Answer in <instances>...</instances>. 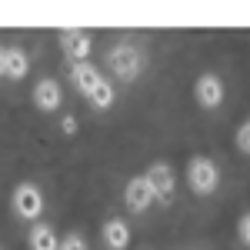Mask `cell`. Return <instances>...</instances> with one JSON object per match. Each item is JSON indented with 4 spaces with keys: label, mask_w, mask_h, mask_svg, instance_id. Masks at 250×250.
<instances>
[{
    "label": "cell",
    "mask_w": 250,
    "mask_h": 250,
    "mask_svg": "<svg viewBox=\"0 0 250 250\" xmlns=\"http://www.w3.org/2000/svg\"><path fill=\"white\" fill-rule=\"evenodd\" d=\"M107 67H110V74H117V80L130 83L147 67V50L140 43H134V40H117L107 50Z\"/></svg>",
    "instance_id": "cell-1"
},
{
    "label": "cell",
    "mask_w": 250,
    "mask_h": 250,
    "mask_svg": "<svg viewBox=\"0 0 250 250\" xmlns=\"http://www.w3.org/2000/svg\"><path fill=\"white\" fill-rule=\"evenodd\" d=\"M187 184L197 197H210L220 184V167L213 164L210 157H193L187 164Z\"/></svg>",
    "instance_id": "cell-2"
},
{
    "label": "cell",
    "mask_w": 250,
    "mask_h": 250,
    "mask_svg": "<svg viewBox=\"0 0 250 250\" xmlns=\"http://www.w3.org/2000/svg\"><path fill=\"white\" fill-rule=\"evenodd\" d=\"M10 207H14V213L20 220L37 224V217L43 213V193H40L37 184H17L14 197H10Z\"/></svg>",
    "instance_id": "cell-3"
},
{
    "label": "cell",
    "mask_w": 250,
    "mask_h": 250,
    "mask_svg": "<svg viewBox=\"0 0 250 250\" xmlns=\"http://www.w3.org/2000/svg\"><path fill=\"white\" fill-rule=\"evenodd\" d=\"M60 50L70 63H87L90 60V50H94V37L80 27H70V30H60Z\"/></svg>",
    "instance_id": "cell-4"
},
{
    "label": "cell",
    "mask_w": 250,
    "mask_h": 250,
    "mask_svg": "<svg viewBox=\"0 0 250 250\" xmlns=\"http://www.w3.org/2000/svg\"><path fill=\"white\" fill-rule=\"evenodd\" d=\"M124 204H127L134 213H144L150 204H157L154 187H150V180H147L144 173H137V177L127 180V187H124Z\"/></svg>",
    "instance_id": "cell-5"
},
{
    "label": "cell",
    "mask_w": 250,
    "mask_h": 250,
    "mask_svg": "<svg viewBox=\"0 0 250 250\" xmlns=\"http://www.w3.org/2000/svg\"><path fill=\"white\" fill-rule=\"evenodd\" d=\"M147 180H150V187H154V197H157V204H170L173 200V193H177V177H173L170 170V164H150V170L144 173Z\"/></svg>",
    "instance_id": "cell-6"
},
{
    "label": "cell",
    "mask_w": 250,
    "mask_h": 250,
    "mask_svg": "<svg viewBox=\"0 0 250 250\" xmlns=\"http://www.w3.org/2000/svg\"><path fill=\"white\" fill-rule=\"evenodd\" d=\"M193 100L204 107V110H213L224 104V80L217 74H200L197 83H193Z\"/></svg>",
    "instance_id": "cell-7"
},
{
    "label": "cell",
    "mask_w": 250,
    "mask_h": 250,
    "mask_svg": "<svg viewBox=\"0 0 250 250\" xmlns=\"http://www.w3.org/2000/svg\"><path fill=\"white\" fill-rule=\"evenodd\" d=\"M60 100H63V90H60V83L54 77H43L34 83V107L40 114H54L60 107Z\"/></svg>",
    "instance_id": "cell-8"
},
{
    "label": "cell",
    "mask_w": 250,
    "mask_h": 250,
    "mask_svg": "<svg viewBox=\"0 0 250 250\" xmlns=\"http://www.w3.org/2000/svg\"><path fill=\"white\" fill-rule=\"evenodd\" d=\"M100 237H104V247L107 250H127L130 247V224L120 220V217H110V220L104 224Z\"/></svg>",
    "instance_id": "cell-9"
},
{
    "label": "cell",
    "mask_w": 250,
    "mask_h": 250,
    "mask_svg": "<svg viewBox=\"0 0 250 250\" xmlns=\"http://www.w3.org/2000/svg\"><path fill=\"white\" fill-rule=\"evenodd\" d=\"M100 80H104V74L97 70L90 60H87V63H70V83H74V87H77L83 97L90 94V90H94Z\"/></svg>",
    "instance_id": "cell-10"
},
{
    "label": "cell",
    "mask_w": 250,
    "mask_h": 250,
    "mask_svg": "<svg viewBox=\"0 0 250 250\" xmlns=\"http://www.w3.org/2000/svg\"><path fill=\"white\" fill-rule=\"evenodd\" d=\"M30 250H60V237L50 224H34L30 227Z\"/></svg>",
    "instance_id": "cell-11"
},
{
    "label": "cell",
    "mask_w": 250,
    "mask_h": 250,
    "mask_svg": "<svg viewBox=\"0 0 250 250\" xmlns=\"http://www.w3.org/2000/svg\"><path fill=\"white\" fill-rule=\"evenodd\" d=\"M27 70H30V57H27V50H20V47H7V70H3V77L23 80V77H27Z\"/></svg>",
    "instance_id": "cell-12"
},
{
    "label": "cell",
    "mask_w": 250,
    "mask_h": 250,
    "mask_svg": "<svg viewBox=\"0 0 250 250\" xmlns=\"http://www.w3.org/2000/svg\"><path fill=\"white\" fill-rule=\"evenodd\" d=\"M87 100H90V107H97V110H107V107L114 104V83L104 77V80L94 87V90L87 94Z\"/></svg>",
    "instance_id": "cell-13"
},
{
    "label": "cell",
    "mask_w": 250,
    "mask_h": 250,
    "mask_svg": "<svg viewBox=\"0 0 250 250\" xmlns=\"http://www.w3.org/2000/svg\"><path fill=\"white\" fill-rule=\"evenodd\" d=\"M233 144H237V150L240 154H247L250 157V117L237 127V137H233Z\"/></svg>",
    "instance_id": "cell-14"
},
{
    "label": "cell",
    "mask_w": 250,
    "mask_h": 250,
    "mask_svg": "<svg viewBox=\"0 0 250 250\" xmlns=\"http://www.w3.org/2000/svg\"><path fill=\"white\" fill-rule=\"evenodd\" d=\"M60 250H87V240H83L80 233H67V237L60 240Z\"/></svg>",
    "instance_id": "cell-15"
},
{
    "label": "cell",
    "mask_w": 250,
    "mask_h": 250,
    "mask_svg": "<svg viewBox=\"0 0 250 250\" xmlns=\"http://www.w3.org/2000/svg\"><path fill=\"white\" fill-rule=\"evenodd\" d=\"M237 233H240V244L250 247V213H244V217L237 220Z\"/></svg>",
    "instance_id": "cell-16"
},
{
    "label": "cell",
    "mask_w": 250,
    "mask_h": 250,
    "mask_svg": "<svg viewBox=\"0 0 250 250\" xmlns=\"http://www.w3.org/2000/svg\"><path fill=\"white\" fill-rule=\"evenodd\" d=\"M60 127H63V134H74V130H77V120H74V117H63Z\"/></svg>",
    "instance_id": "cell-17"
},
{
    "label": "cell",
    "mask_w": 250,
    "mask_h": 250,
    "mask_svg": "<svg viewBox=\"0 0 250 250\" xmlns=\"http://www.w3.org/2000/svg\"><path fill=\"white\" fill-rule=\"evenodd\" d=\"M3 70H7V50H0V77H3Z\"/></svg>",
    "instance_id": "cell-18"
},
{
    "label": "cell",
    "mask_w": 250,
    "mask_h": 250,
    "mask_svg": "<svg viewBox=\"0 0 250 250\" xmlns=\"http://www.w3.org/2000/svg\"><path fill=\"white\" fill-rule=\"evenodd\" d=\"M0 250H3V247H0Z\"/></svg>",
    "instance_id": "cell-19"
}]
</instances>
